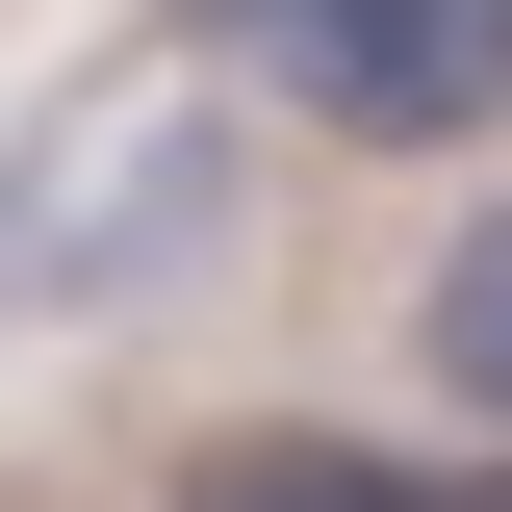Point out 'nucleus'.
<instances>
[{
    "instance_id": "2",
    "label": "nucleus",
    "mask_w": 512,
    "mask_h": 512,
    "mask_svg": "<svg viewBox=\"0 0 512 512\" xmlns=\"http://www.w3.org/2000/svg\"><path fill=\"white\" fill-rule=\"evenodd\" d=\"M256 77L308 128H359V154H461V128H512V0H205Z\"/></svg>"
},
{
    "instance_id": "3",
    "label": "nucleus",
    "mask_w": 512,
    "mask_h": 512,
    "mask_svg": "<svg viewBox=\"0 0 512 512\" xmlns=\"http://www.w3.org/2000/svg\"><path fill=\"white\" fill-rule=\"evenodd\" d=\"M154 512H487V487H436V461H384V436H308V410H282V436H205Z\"/></svg>"
},
{
    "instance_id": "4",
    "label": "nucleus",
    "mask_w": 512,
    "mask_h": 512,
    "mask_svg": "<svg viewBox=\"0 0 512 512\" xmlns=\"http://www.w3.org/2000/svg\"><path fill=\"white\" fill-rule=\"evenodd\" d=\"M436 384H461V410L512 436V205H487V231L436 256Z\"/></svg>"
},
{
    "instance_id": "1",
    "label": "nucleus",
    "mask_w": 512,
    "mask_h": 512,
    "mask_svg": "<svg viewBox=\"0 0 512 512\" xmlns=\"http://www.w3.org/2000/svg\"><path fill=\"white\" fill-rule=\"evenodd\" d=\"M205 205H231V128L180 77H103V103H52L0 154V308H154L205 256Z\"/></svg>"
}]
</instances>
